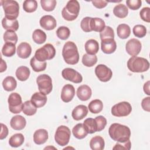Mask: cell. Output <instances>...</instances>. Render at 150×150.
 Returning a JSON list of instances; mask_svg holds the SVG:
<instances>
[{
  "label": "cell",
  "mask_w": 150,
  "mask_h": 150,
  "mask_svg": "<svg viewBox=\"0 0 150 150\" xmlns=\"http://www.w3.org/2000/svg\"><path fill=\"white\" fill-rule=\"evenodd\" d=\"M108 134L114 141L118 142H124L129 139L131 130L126 125L114 123L110 125L108 129Z\"/></svg>",
  "instance_id": "cell-1"
},
{
  "label": "cell",
  "mask_w": 150,
  "mask_h": 150,
  "mask_svg": "<svg viewBox=\"0 0 150 150\" xmlns=\"http://www.w3.org/2000/svg\"><path fill=\"white\" fill-rule=\"evenodd\" d=\"M62 56L66 63L74 65L79 60V54L76 44L71 41L66 42L62 50Z\"/></svg>",
  "instance_id": "cell-2"
},
{
  "label": "cell",
  "mask_w": 150,
  "mask_h": 150,
  "mask_svg": "<svg viewBox=\"0 0 150 150\" xmlns=\"http://www.w3.org/2000/svg\"><path fill=\"white\" fill-rule=\"evenodd\" d=\"M127 67L132 72L142 73L149 69V63L147 59L144 57L132 56L128 60Z\"/></svg>",
  "instance_id": "cell-3"
},
{
  "label": "cell",
  "mask_w": 150,
  "mask_h": 150,
  "mask_svg": "<svg viewBox=\"0 0 150 150\" xmlns=\"http://www.w3.org/2000/svg\"><path fill=\"white\" fill-rule=\"evenodd\" d=\"M80 9V4L77 1L70 0L68 1L66 6L62 9V16L66 21H74L78 16Z\"/></svg>",
  "instance_id": "cell-4"
},
{
  "label": "cell",
  "mask_w": 150,
  "mask_h": 150,
  "mask_svg": "<svg viewBox=\"0 0 150 150\" xmlns=\"http://www.w3.org/2000/svg\"><path fill=\"white\" fill-rule=\"evenodd\" d=\"M5 18L10 20L16 19L19 13V5L16 1L5 0L1 1Z\"/></svg>",
  "instance_id": "cell-5"
},
{
  "label": "cell",
  "mask_w": 150,
  "mask_h": 150,
  "mask_svg": "<svg viewBox=\"0 0 150 150\" xmlns=\"http://www.w3.org/2000/svg\"><path fill=\"white\" fill-rule=\"evenodd\" d=\"M55 54L56 50L54 46L52 44L47 43L43 47L37 49L34 56L38 60L43 62L53 59Z\"/></svg>",
  "instance_id": "cell-6"
},
{
  "label": "cell",
  "mask_w": 150,
  "mask_h": 150,
  "mask_svg": "<svg viewBox=\"0 0 150 150\" xmlns=\"http://www.w3.org/2000/svg\"><path fill=\"white\" fill-rule=\"evenodd\" d=\"M70 135V129L65 125H60L56 129L54 134V139L60 146H66L69 142Z\"/></svg>",
  "instance_id": "cell-7"
},
{
  "label": "cell",
  "mask_w": 150,
  "mask_h": 150,
  "mask_svg": "<svg viewBox=\"0 0 150 150\" xmlns=\"http://www.w3.org/2000/svg\"><path fill=\"white\" fill-rule=\"evenodd\" d=\"M36 83L39 91L45 95L49 94L52 90V80L51 77L47 74L39 75L36 79Z\"/></svg>",
  "instance_id": "cell-8"
},
{
  "label": "cell",
  "mask_w": 150,
  "mask_h": 150,
  "mask_svg": "<svg viewBox=\"0 0 150 150\" xmlns=\"http://www.w3.org/2000/svg\"><path fill=\"white\" fill-rule=\"evenodd\" d=\"M131 105L127 101H122L115 104L111 110L112 115L117 117H126L131 112Z\"/></svg>",
  "instance_id": "cell-9"
},
{
  "label": "cell",
  "mask_w": 150,
  "mask_h": 150,
  "mask_svg": "<svg viewBox=\"0 0 150 150\" xmlns=\"http://www.w3.org/2000/svg\"><path fill=\"white\" fill-rule=\"evenodd\" d=\"M9 110L13 114H18L22 111L23 104L21 96L17 93H11L8 100Z\"/></svg>",
  "instance_id": "cell-10"
},
{
  "label": "cell",
  "mask_w": 150,
  "mask_h": 150,
  "mask_svg": "<svg viewBox=\"0 0 150 150\" xmlns=\"http://www.w3.org/2000/svg\"><path fill=\"white\" fill-rule=\"evenodd\" d=\"M95 74L99 80L103 82L109 81L112 76L111 70L104 64H98L95 68Z\"/></svg>",
  "instance_id": "cell-11"
},
{
  "label": "cell",
  "mask_w": 150,
  "mask_h": 150,
  "mask_svg": "<svg viewBox=\"0 0 150 150\" xmlns=\"http://www.w3.org/2000/svg\"><path fill=\"white\" fill-rule=\"evenodd\" d=\"M62 75L64 79L74 83H80L83 81L82 76L71 68L64 69L62 72Z\"/></svg>",
  "instance_id": "cell-12"
},
{
  "label": "cell",
  "mask_w": 150,
  "mask_h": 150,
  "mask_svg": "<svg viewBox=\"0 0 150 150\" xmlns=\"http://www.w3.org/2000/svg\"><path fill=\"white\" fill-rule=\"evenodd\" d=\"M142 47L141 43L137 39L129 40L125 45V50L128 54L131 56H137L141 52Z\"/></svg>",
  "instance_id": "cell-13"
},
{
  "label": "cell",
  "mask_w": 150,
  "mask_h": 150,
  "mask_svg": "<svg viewBox=\"0 0 150 150\" xmlns=\"http://www.w3.org/2000/svg\"><path fill=\"white\" fill-rule=\"evenodd\" d=\"M75 95V89L73 86L70 84L63 86L61 92V98L64 103H69L72 100Z\"/></svg>",
  "instance_id": "cell-14"
},
{
  "label": "cell",
  "mask_w": 150,
  "mask_h": 150,
  "mask_svg": "<svg viewBox=\"0 0 150 150\" xmlns=\"http://www.w3.org/2000/svg\"><path fill=\"white\" fill-rule=\"evenodd\" d=\"M40 26L47 30L54 29L57 25L56 20L52 15H45L42 16L39 21Z\"/></svg>",
  "instance_id": "cell-15"
},
{
  "label": "cell",
  "mask_w": 150,
  "mask_h": 150,
  "mask_svg": "<svg viewBox=\"0 0 150 150\" xmlns=\"http://www.w3.org/2000/svg\"><path fill=\"white\" fill-rule=\"evenodd\" d=\"M88 114V108L84 105L76 106L71 112L73 118L76 121H79L84 118Z\"/></svg>",
  "instance_id": "cell-16"
},
{
  "label": "cell",
  "mask_w": 150,
  "mask_h": 150,
  "mask_svg": "<svg viewBox=\"0 0 150 150\" xmlns=\"http://www.w3.org/2000/svg\"><path fill=\"white\" fill-rule=\"evenodd\" d=\"M117 44L114 39H108L101 40V50L106 54H111L115 52Z\"/></svg>",
  "instance_id": "cell-17"
},
{
  "label": "cell",
  "mask_w": 150,
  "mask_h": 150,
  "mask_svg": "<svg viewBox=\"0 0 150 150\" xmlns=\"http://www.w3.org/2000/svg\"><path fill=\"white\" fill-rule=\"evenodd\" d=\"M17 54L22 59H27L29 57L32 52L30 45L26 42L21 43L17 48Z\"/></svg>",
  "instance_id": "cell-18"
},
{
  "label": "cell",
  "mask_w": 150,
  "mask_h": 150,
  "mask_svg": "<svg viewBox=\"0 0 150 150\" xmlns=\"http://www.w3.org/2000/svg\"><path fill=\"white\" fill-rule=\"evenodd\" d=\"M26 124L25 118L20 115H17L13 117L10 121V125L12 128L15 130L23 129Z\"/></svg>",
  "instance_id": "cell-19"
},
{
  "label": "cell",
  "mask_w": 150,
  "mask_h": 150,
  "mask_svg": "<svg viewBox=\"0 0 150 150\" xmlns=\"http://www.w3.org/2000/svg\"><path fill=\"white\" fill-rule=\"evenodd\" d=\"M77 96L81 101H87L91 96V88L87 85H81L77 90Z\"/></svg>",
  "instance_id": "cell-20"
},
{
  "label": "cell",
  "mask_w": 150,
  "mask_h": 150,
  "mask_svg": "<svg viewBox=\"0 0 150 150\" xmlns=\"http://www.w3.org/2000/svg\"><path fill=\"white\" fill-rule=\"evenodd\" d=\"M30 101L36 108H40L46 104L47 97L45 94L40 92H36L32 96Z\"/></svg>",
  "instance_id": "cell-21"
},
{
  "label": "cell",
  "mask_w": 150,
  "mask_h": 150,
  "mask_svg": "<svg viewBox=\"0 0 150 150\" xmlns=\"http://www.w3.org/2000/svg\"><path fill=\"white\" fill-rule=\"evenodd\" d=\"M48 139V132L45 129H39L33 134L34 142L37 145H42Z\"/></svg>",
  "instance_id": "cell-22"
},
{
  "label": "cell",
  "mask_w": 150,
  "mask_h": 150,
  "mask_svg": "<svg viewBox=\"0 0 150 150\" xmlns=\"http://www.w3.org/2000/svg\"><path fill=\"white\" fill-rule=\"evenodd\" d=\"M85 50L87 54H96L99 50L98 42L95 39H89L85 43Z\"/></svg>",
  "instance_id": "cell-23"
},
{
  "label": "cell",
  "mask_w": 150,
  "mask_h": 150,
  "mask_svg": "<svg viewBox=\"0 0 150 150\" xmlns=\"http://www.w3.org/2000/svg\"><path fill=\"white\" fill-rule=\"evenodd\" d=\"M105 142L103 137L96 135L93 137L90 141V146L93 150H103L104 148Z\"/></svg>",
  "instance_id": "cell-24"
},
{
  "label": "cell",
  "mask_w": 150,
  "mask_h": 150,
  "mask_svg": "<svg viewBox=\"0 0 150 150\" xmlns=\"http://www.w3.org/2000/svg\"><path fill=\"white\" fill-rule=\"evenodd\" d=\"M2 25L5 29L13 32L16 31L19 28V23L17 19L10 20L5 17L2 20Z\"/></svg>",
  "instance_id": "cell-25"
},
{
  "label": "cell",
  "mask_w": 150,
  "mask_h": 150,
  "mask_svg": "<svg viewBox=\"0 0 150 150\" xmlns=\"http://www.w3.org/2000/svg\"><path fill=\"white\" fill-rule=\"evenodd\" d=\"M72 132L74 137L79 139L84 138L88 134L85 129L83 124L81 123L76 124L73 128Z\"/></svg>",
  "instance_id": "cell-26"
},
{
  "label": "cell",
  "mask_w": 150,
  "mask_h": 150,
  "mask_svg": "<svg viewBox=\"0 0 150 150\" xmlns=\"http://www.w3.org/2000/svg\"><path fill=\"white\" fill-rule=\"evenodd\" d=\"M30 73V70L28 67L22 66L16 69L15 75L19 80L23 81L29 78Z\"/></svg>",
  "instance_id": "cell-27"
},
{
  "label": "cell",
  "mask_w": 150,
  "mask_h": 150,
  "mask_svg": "<svg viewBox=\"0 0 150 150\" xmlns=\"http://www.w3.org/2000/svg\"><path fill=\"white\" fill-rule=\"evenodd\" d=\"M105 22L99 18H92L91 20V30L101 32L105 28Z\"/></svg>",
  "instance_id": "cell-28"
},
{
  "label": "cell",
  "mask_w": 150,
  "mask_h": 150,
  "mask_svg": "<svg viewBox=\"0 0 150 150\" xmlns=\"http://www.w3.org/2000/svg\"><path fill=\"white\" fill-rule=\"evenodd\" d=\"M117 33L118 36L122 39L128 38L131 34L130 27L125 23L119 25L117 28Z\"/></svg>",
  "instance_id": "cell-29"
},
{
  "label": "cell",
  "mask_w": 150,
  "mask_h": 150,
  "mask_svg": "<svg viewBox=\"0 0 150 150\" xmlns=\"http://www.w3.org/2000/svg\"><path fill=\"white\" fill-rule=\"evenodd\" d=\"M17 86V82L12 76H7L2 81V86L5 90L11 91L15 90Z\"/></svg>",
  "instance_id": "cell-30"
},
{
  "label": "cell",
  "mask_w": 150,
  "mask_h": 150,
  "mask_svg": "<svg viewBox=\"0 0 150 150\" xmlns=\"http://www.w3.org/2000/svg\"><path fill=\"white\" fill-rule=\"evenodd\" d=\"M83 124L88 134H93L97 131V125L95 119L88 118L84 120Z\"/></svg>",
  "instance_id": "cell-31"
},
{
  "label": "cell",
  "mask_w": 150,
  "mask_h": 150,
  "mask_svg": "<svg viewBox=\"0 0 150 150\" xmlns=\"http://www.w3.org/2000/svg\"><path fill=\"white\" fill-rule=\"evenodd\" d=\"M114 15L119 18H125L128 13V8L122 4L117 5L113 9Z\"/></svg>",
  "instance_id": "cell-32"
},
{
  "label": "cell",
  "mask_w": 150,
  "mask_h": 150,
  "mask_svg": "<svg viewBox=\"0 0 150 150\" xmlns=\"http://www.w3.org/2000/svg\"><path fill=\"white\" fill-rule=\"evenodd\" d=\"M24 136L22 134L18 133L13 135L9 139V144L11 146L17 148L21 146L24 142Z\"/></svg>",
  "instance_id": "cell-33"
},
{
  "label": "cell",
  "mask_w": 150,
  "mask_h": 150,
  "mask_svg": "<svg viewBox=\"0 0 150 150\" xmlns=\"http://www.w3.org/2000/svg\"><path fill=\"white\" fill-rule=\"evenodd\" d=\"M30 64L33 70L36 72L44 71L46 69L47 66V63L46 62H39L35 58V56L30 59Z\"/></svg>",
  "instance_id": "cell-34"
},
{
  "label": "cell",
  "mask_w": 150,
  "mask_h": 150,
  "mask_svg": "<svg viewBox=\"0 0 150 150\" xmlns=\"http://www.w3.org/2000/svg\"><path fill=\"white\" fill-rule=\"evenodd\" d=\"M88 108L91 113L97 114L102 111L103 108V104L100 100H93L88 104Z\"/></svg>",
  "instance_id": "cell-35"
},
{
  "label": "cell",
  "mask_w": 150,
  "mask_h": 150,
  "mask_svg": "<svg viewBox=\"0 0 150 150\" xmlns=\"http://www.w3.org/2000/svg\"><path fill=\"white\" fill-rule=\"evenodd\" d=\"M16 52V46L14 43L6 42L2 47V53L6 57H12Z\"/></svg>",
  "instance_id": "cell-36"
},
{
  "label": "cell",
  "mask_w": 150,
  "mask_h": 150,
  "mask_svg": "<svg viewBox=\"0 0 150 150\" xmlns=\"http://www.w3.org/2000/svg\"><path fill=\"white\" fill-rule=\"evenodd\" d=\"M32 39L36 43L42 44L46 40V35L45 32L38 29L34 30L32 34Z\"/></svg>",
  "instance_id": "cell-37"
},
{
  "label": "cell",
  "mask_w": 150,
  "mask_h": 150,
  "mask_svg": "<svg viewBox=\"0 0 150 150\" xmlns=\"http://www.w3.org/2000/svg\"><path fill=\"white\" fill-rule=\"evenodd\" d=\"M37 108L33 104L31 101H26L23 104L22 107V111L23 112L28 116H31L36 112Z\"/></svg>",
  "instance_id": "cell-38"
},
{
  "label": "cell",
  "mask_w": 150,
  "mask_h": 150,
  "mask_svg": "<svg viewBox=\"0 0 150 150\" xmlns=\"http://www.w3.org/2000/svg\"><path fill=\"white\" fill-rule=\"evenodd\" d=\"M97 62V57L96 54L91 55L84 54L82 57V63L86 67H92L96 64Z\"/></svg>",
  "instance_id": "cell-39"
},
{
  "label": "cell",
  "mask_w": 150,
  "mask_h": 150,
  "mask_svg": "<svg viewBox=\"0 0 150 150\" xmlns=\"http://www.w3.org/2000/svg\"><path fill=\"white\" fill-rule=\"evenodd\" d=\"M38 8V2L35 0H26L23 3L24 11L28 13L35 12Z\"/></svg>",
  "instance_id": "cell-40"
},
{
  "label": "cell",
  "mask_w": 150,
  "mask_h": 150,
  "mask_svg": "<svg viewBox=\"0 0 150 150\" xmlns=\"http://www.w3.org/2000/svg\"><path fill=\"white\" fill-rule=\"evenodd\" d=\"M100 36L101 40L108 39L114 38V32L110 26H106L104 29L100 33Z\"/></svg>",
  "instance_id": "cell-41"
},
{
  "label": "cell",
  "mask_w": 150,
  "mask_h": 150,
  "mask_svg": "<svg viewBox=\"0 0 150 150\" xmlns=\"http://www.w3.org/2000/svg\"><path fill=\"white\" fill-rule=\"evenodd\" d=\"M56 35L57 37L62 40L67 39L70 35V29L66 26H60L56 30Z\"/></svg>",
  "instance_id": "cell-42"
},
{
  "label": "cell",
  "mask_w": 150,
  "mask_h": 150,
  "mask_svg": "<svg viewBox=\"0 0 150 150\" xmlns=\"http://www.w3.org/2000/svg\"><path fill=\"white\" fill-rule=\"evenodd\" d=\"M40 4L42 9L45 11L50 12L54 10L56 5L55 0H41Z\"/></svg>",
  "instance_id": "cell-43"
},
{
  "label": "cell",
  "mask_w": 150,
  "mask_h": 150,
  "mask_svg": "<svg viewBox=\"0 0 150 150\" xmlns=\"http://www.w3.org/2000/svg\"><path fill=\"white\" fill-rule=\"evenodd\" d=\"M3 37L5 42H10L15 45L18 42V36L13 31L6 30L4 33Z\"/></svg>",
  "instance_id": "cell-44"
},
{
  "label": "cell",
  "mask_w": 150,
  "mask_h": 150,
  "mask_svg": "<svg viewBox=\"0 0 150 150\" xmlns=\"http://www.w3.org/2000/svg\"><path fill=\"white\" fill-rule=\"evenodd\" d=\"M134 35L137 38H143L146 34V29L142 25H137L134 26L132 29Z\"/></svg>",
  "instance_id": "cell-45"
},
{
  "label": "cell",
  "mask_w": 150,
  "mask_h": 150,
  "mask_svg": "<svg viewBox=\"0 0 150 150\" xmlns=\"http://www.w3.org/2000/svg\"><path fill=\"white\" fill-rule=\"evenodd\" d=\"M91 17H85L84 18L82 21H81L80 23V26L82 30L85 32H91Z\"/></svg>",
  "instance_id": "cell-46"
},
{
  "label": "cell",
  "mask_w": 150,
  "mask_h": 150,
  "mask_svg": "<svg viewBox=\"0 0 150 150\" xmlns=\"http://www.w3.org/2000/svg\"><path fill=\"white\" fill-rule=\"evenodd\" d=\"M95 120L97 125V131L99 132L104 129L107 124L106 118L102 115H99L96 117Z\"/></svg>",
  "instance_id": "cell-47"
},
{
  "label": "cell",
  "mask_w": 150,
  "mask_h": 150,
  "mask_svg": "<svg viewBox=\"0 0 150 150\" xmlns=\"http://www.w3.org/2000/svg\"><path fill=\"white\" fill-rule=\"evenodd\" d=\"M141 18L145 22H150V8L149 7L143 8L139 12Z\"/></svg>",
  "instance_id": "cell-48"
},
{
  "label": "cell",
  "mask_w": 150,
  "mask_h": 150,
  "mask_svg": "<svg viewBox=\"0 0 150 150\" xmlns=\"http://www.w3.org/2000/svg\"><path fill=\"white\" fill-rule=\"evenodd\" d=\"M126 4L131 9L137 10L141 6L142 1L141 0H127Z\"/></svg>",
  "instance_id": "cell-49"
},
{
  "label": "cell",
  "mask_w": 150,
  "mask_h": 150,
  "mask_svg": "<svg viewBox=\"0 0 150 150\" xmlns=\"http://www.w3.org/2000/svg\"><path fill=\"white\" fill-rule=\"evenodd\" d=\"M131 143L130 140H128L124 142H118L113 147V149H127L129 150L131 149Z\"/></svg>",
  "instance_id": "cell-50"
},
{
  "label": "cell",
  "mask_w": 150,
  "mask_h": 150,
  "mask_svg": "<svg viewBox=\"0 0 150 150\" xmlns=\"http://www.w3.org/2000/svg\"><path fill=\"white\" fill-rule=\"evenodd\" d=\"M142 108L146 111H150V97H147L144 98L141 102Z\"/></svg>",
  "instance_id": "cell-51"
},
{
  "label": "cell",
  "mask_w": 150,
  "mask_h": 150,
  "mask_svg": "<svg viewBox=\"0 0 150 150\" xmlns=\"http://www.w3.org/2000/svg\"><path fill=\"white\" fill-rule=\"evenodd\" d=\"M93 5L99 9L103 8L105 7L108 4V2L106 1H103V0H98V1H91Z\"/></svg>",
  "instance_id": "cell-52"
},
{
  "label": "cell",
  "mask_w": 150,
  "mask_h": 150,
  "mask_svg": "<svg viewBox=\"0 0 150 150\" xmlns=\"http://www.w3.org/2000/svg\"><path fill=\"white\" fill-rule=\"evenodd\" d=\"M1 135H0V139L2 140L7 137L8 134V129L6 125H5L2 123L1 124Z\"/></svg>",
  "instance_id": "cell-53"
},
{
  "label": "cell",
  "mask_w": 150,
  "mask_h": 150,
  "mask_svg": "<svg viewBox=\"0 0 150 150\" xmlns=\"http://www.w3.org/2000/svg\"><path fill=\"white\" fill-rule=\"evenodd\" d=\"M149 83L150 81L148 80L147 82H146L144 85V91L147 95H150V91H149Z\"/></svg>",
  "instance_id": "cell-54"
},
{
  "label": "cell",
  "mask_w": 150,
  "mask_h": 150,
  "mask_svg": "<svg viewBox=\"0 0 150 150\" xmlns=\"http://www.w3.org/2000/svg\"><path fill=\"white\" fill-rule=\"evenodd\" d=\"M1 70H0V71L2 73L3 71H5L6 70V67H7L6 62L2 59H1Z\"/></svg>",
  "instance_id": "cell-55"
}]
</instances>
